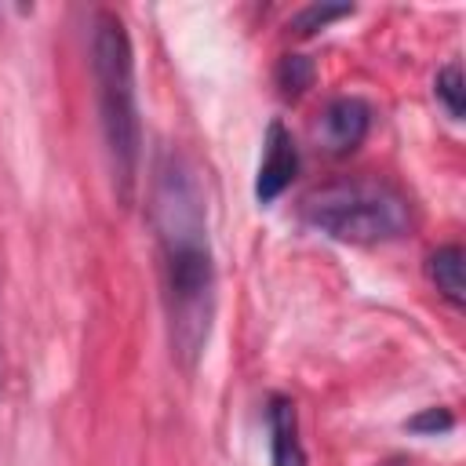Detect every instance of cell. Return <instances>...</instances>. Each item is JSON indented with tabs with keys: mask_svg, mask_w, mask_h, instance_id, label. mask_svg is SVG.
Returning <instances> with one entry per match:
<instances>
[{
	"mask_svg": "<svg viewBox=\"0 0 466 466\" xmlns=\"http://www.w3.org/2000/svg\"><path fill=\"white\" fill-rule=\"evenodd\" d=\"M433 91H437V98L444 102L448 116H451V120H462V113H466V95H462V66H459V62H448V66L437 73Z\"/></svg>",
	"mask_w": 466,
	"mask_h": 466,
	"instance_id": "ba28073f",
	"label": "cell"
},
{
	"mask_svg": "<svg viewBox=\"0 0 466 466\" xmlns=\"http://www.w3.org/2000/svg\"><path fill=\"white\" fill-rule=\"evenodd\" d=\"M277 84L284 87V95H302L313 84V62L306 55H284L277 69Z\"/></svg>",
	"mask_w": 466,
	"mask_h": 466,
	"instance_id": "30bf717a",
	"label": "cell"
},
{
	"mask_svg": "<svg viewBox=\"0 0 466 466\" xmlns=\"http://www.w3.org/2000/svg\"><path fill=\"white\" fill-rule=\"evenodd\" d=\"M302 218L342 244H390L415 222L408 193L379 175H350L317 186L302 200Z\"/></svg>",
	"mask_w": 466,
	"mask_h": 466,
	"instance_id": "3957f363",
	"label": "cell"
},
{
	"mask_svg": "<svg viewBox=\"0 0 466 466\" xmlns=\"http://www.w3.org/2000/svg\"><path fill=\"white\" fill-rule=\"evenodd\" d=\"M426 273L433 280V288L459 309L466 302V255L459 244H441L430 258H426Z\"/></svg>",
	"mask_w": 466,
	"mask_h": 466,
	"instance_id": "52a82bcc",
	"label": "cell"
},
{
	"mask_svg": "<svg viewBox=\"0 0 466 466\" xmlns=\"http://www.w3.org/2000/svg\"><path fill=\"white\" fill-rule=\"evenodd\" d=\"M91 76L98 98V127L106 142L109 178L120 204L135 197L142 160V120L135 91V47L116 11L102 7L91 18Z\"/></svg>",
	"mask_w": 466,
	"mask_h": 466,
	"instance_id": "7a4b0ae2",
	"label": "cell"
},
{
	"mask_svg": "<svg viewBox=\"0 0 466 466\" xmlns=\"http://www.w3.org/2000/svg\"><path fill=\"white\" fill-rule=\"evenodd\" d=\"M295 171H299L295 138L280 120H273L266 127V142H262V160H258V175H255V200L273 204L291 186Z\"/></svg>",
	"mask_w": 466,
	"mask_h": 466,
	"instance_id": "277c9868",
	"label": "cell"
},
{
	"mask_svg": "<svg viewBox=\"0 0 466 466\" xmlns=\"http://www.w3.org/2000/svg\"><path fill=\"white\" fill-rule=\"evenodd\" d=\"M149 218L160 248L171 353L182 368H197L215 320V258L204 193L193 164L178 149H167L157 164Z\"/></svg>",
	"mask_w": 466,
	"mask_h": 466,
	"instance_id": "6da1fadb",
	"label": "cell"
},
{
	"mask_svg": "<svg viewBox=\"0 0 466 466\" xmlns=\"http://www.w3.org/2000/svg\"><path fill=\"white\" fill-rule=\"evenodd\" d=\"M346 15H353V4H309V7H302L291 18V29L302 33V36H309L317 29H328L335 18H346Z\"/></svg>",
	"mask_w": 466,
	"mask_h": 466,
	"instance_id": "9c48e42d",
	"label": "cell"
},
{
	"mask_svg": "<svg viewBox=\"0 0 466 466\" xmlns=\"http://www.w3.org/2000/svg\"><path fill=\"white\" fill-rule=\"evenodd\" d=\"M368 127H371V106L357 95H342V98H331L324 106L317 135H320L328 153L342 157V153H353L368 138Z\"/></svg>",
	"mask_w": 466,
	"mask_h": 466,
	"instance_id": "5b68a950",
	"label": "cell"
},
{
	"mask_svg": "<svg viewBox=\"0 0 466 466\" xmlns=\"http://www.w3.org/2000/svg\"><path fill=\"white\" fill-rule=\"evenodd\" d=\"M451 411L448 408H426L422 415H415L408 426L415 430V433H437V430H451Z\"/></svg>",
	"mask_w": 466,
	"mask_h": 466,
	"instance_id": "8fae6325",
	"label": "cell"
},
{
	"mask_svg": "<svg viewBox=\"0 0 466 466\" xmlns=\"http://www.w3.org/2000/svg\"><path fill=\"white\" fill-rule=\"evenodd\" d=\"M266 422H269V466H306L295 400L284 393H273L266 408Z\"/></svg>",
	"mask_w": 466,
	"mask_h": 466,
	"instance_id": "8992f818",
	"label": "cell"
}]
</instances>
